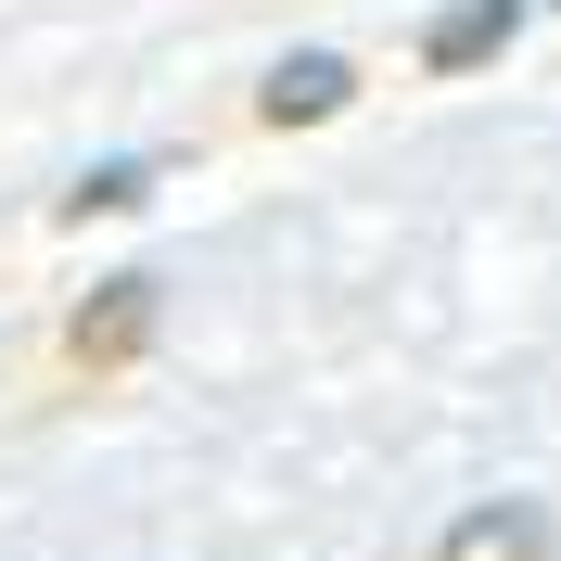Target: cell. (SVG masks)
I'll use <instances>...</instances> for the list:
<instances>
[{
    "mask_svg": "<svg viewBox=\"0 0 561 561\" xmlns=\"http://www.w3.org/2000/svg\"><path fill=\"white\" fill-rule=\"evenodd\" d=\"M153 345V280H103L90 307H77V332H65V357L103 383V370H128V357Z\"/></svg>",
    "mask_w": 561,
    "mask_h": 561,
    "instance_id": "6da1fadb",
    "label": "cell"
},
{
    "mask_svg": "<svg viewBox=\"0 0 561 561\" xmlns=\"http://www.w3.org/2000/svg\"><path fill=\"white\" fill-rule=\"evenodd\" d=\"M434 561H561V524L524 511V497H485V511H459V524H447Z\"/></svg>",
    "mask_w": 561,
    "mask_h": 561,
    "instance_id": "7a4b0ae2",
    "label": "cell"
},
{
    "mask_svg": "<svg viewBox=\"0 0 561 561\" xmlns=\"http://www.w3.org/2000/svg\"><path fill=\"white\" fill-rule=\"evenodd\" d=\"M345 103H357V65H332V51H294V65L255 90L268 128H319V115H345Z\"/></svg>",
    "mask_w": 561,
    "mask_h": 561,
    "instance_id": "3957f363",
    "label": "cell"
},
{
    "mask_svg": "<svg viewBox=\"0 0 561 561\" xmlns=\"http://www.w3.org/2000/svg\"><path fill=\"white\" fill-rule=\"evenodd\" d=\"M511 51V0H447L434 26H421V65L434 77H472V65H497Z\"/></svg>",
    "mask_w": 561,
    "mask_h": 561,
    "instance_id": "277c9868",
    "label": "cell"
},
{
    "mask_svg": "<svg viewBox=\"0 0 561 561\" xmlns=\"http://www.w3.org/2000/svg\"><path fill=\"white\" fill-rule=\"evenodd\" d=\"M65 205H77V217H128V205H140V167H103V179H77Z\"/></svg>",
    "mask_w": 561,
    "mask_h": 561,
    "instance_id": "5b68a950",
    "label": "cell"
}]
</instances>
